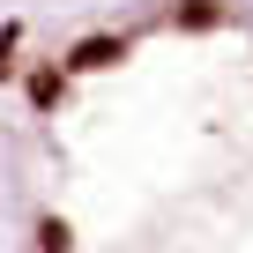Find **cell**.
Wrapping results in <instances>:
<instances>
[{"mask_svg": "<svg viewBox=\"0 0 253 253\" xmlns=\"http://www.w3.org/2000/svg\"><path fill=\"white\" fill-rule=\"evenodd\" d=\"M8 253H253V0H45L0 23Z\"/></svg>", "mask_w": 253, "mask_h": 253, "instance_id": "6da1fadb", "label": "cell"}, {"mask_svg": "<svg viewBox=\"0 0 253 253\" xmlns=\"http://www.w3.org/2000/svg\"><path fill=\"white\" fill-rule=\"evenodd\" d=\"M30 8H45V0H0V23H15V15H30Z\"/></svg>", "mask_w": 253, "mask_h": 253, "instance_id": "7a4b0ae2", "label": "cell"}]
</instances>
